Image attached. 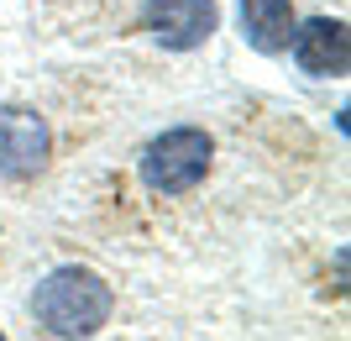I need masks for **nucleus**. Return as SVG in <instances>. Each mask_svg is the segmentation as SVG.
<instances>
[{
    "label": "nucleus",
    "mask_w": 351,
    "mask_h": 341,
    "mask_svg": "<svg viewBox=\"0 0 351 341\" xmlns=\"http://www.w3.org/2000/svg\"><path fill=\"white\" fill-rule=\"evenodd\" d=\"M241 32L257 53H283L293 37V0H241Z\"/></svg>",
    "instance_id": "423d86ee"
},
{
    "label": "nucleus",
    "mask_w": 351,
    "mask_h": 341,
    "mask_svg": "<svg viewBox=\"0 0 351 341\" xmlns=\"http://www.w3.org/2000/svg\"><path fill=\"white\" fill-rule=\"evenodd\" d=\"M147 27L162 47L184 53V47H199L220 27V11L215 0H147Z\"/></svg>",
    "instance_id": "20e7f679"
},
{
    "label": "nucleus",
    "mask_w": 351,
    "mask_h": 341,
    "mask_svg": "<svg viewBox=\"0 0 351 341\" xmlns=\"http://www.w3.org/2000/svg\"><path fill=\"white\" fill-rule=\"evenodd\" d=\"M210 158H215V142H210L199 126H173L147 142L142 152V184L158 194H189L199 178L210 174Z\"/></svg>",
    "instance_id": "f03ea898"
},
{
    "label": "nucleus",
    "mask_w": 351,
    "mask_h": 341,
    "mask_svg": "<svg viewBox=\"0 0 351 341\" xmlns=\"http://www.w3.org/2000/svg\"><path fill=\"white\" fill-rule=\"evenodd\" d=\"M47 121L32 110H0V174L5 178H37L47 163Z\"/></svg>",
    "instance_id": "7ed1b4c3"
},
{
    "label": "nucleus",
    "mask_w": 351,
    "mask_h": 341,
    "mask_svg": "<svg viewBox=\"0 0 351 341\" xmlns=\"http://www.w3.org/2000/svg\"><path fill=\"white\" fill-rule=\"evenodd\" d=\"M110 283L89 268H58L37 283L32 294V315L37 326L53 331V336H95V331L110 320Z\"/></svg>",
    "instance_id": "f257e3e1"
},
{
    "label": "nucleus",
    "mask_w": 351,
    "mask_h": 341,
    "mask_svg": "<svg viewBox=\"0 0 351 341\" xmlns=\"http://www.w3.org/2000/svg\"><path fill=\"white\" fill-rule=\"evenodd\" d=\"M293 58L299 69L315 79H341L351 63V37H346V21H330V16H315L293 32Z\"/></svg>",
    "instance_id": "39448f33"
}]
</instances>
